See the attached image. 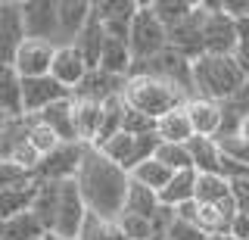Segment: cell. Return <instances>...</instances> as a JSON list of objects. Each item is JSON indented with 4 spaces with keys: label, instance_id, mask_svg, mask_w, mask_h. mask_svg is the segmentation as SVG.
Returning <instances> with one entry per match:
<instances>
[{
    "label": "cell",
    "instance_id": "ac0fdd59",
    "mask_svg": "<svg viewBox=\"0 0 249 240\" xmlns=\"http://www.w3.org/2000/svg\"><path fill=\"white\" fill-rule=\"evenodd\" d=\"M41 125H47L62 144H78V131H75V100H59V103L47 106L41 115H35Z\"/></svg>",
    "mask_w": 249,
    "mask_h": 240
},
{
    "label": "cell",
    "instance_id": "4fadbf2b",
    "mask_svg": "<svg viewBox=\"0 0 249 240\" xmlns=\"http://www.w3.org/2000/svg\"><path fill=\"white\" fill-rule=\"evenodd\" d=\"M137 10H140L137 0H97L93 3V16L103 22L106 35L122 37V41L131 37V25H134Z\"/></svg>",
    "mask_w": 249,
    "mask_h": 240
},
{
    "label": "cell",
    "instance_id": "e575fe53",
    "mask_svg": "<svg viewBox=\"0 0 249 240\" xmlns=\"http://www.w3.org/2000/svg\"><path fill=\"white\" fill-rule=\"evenodd\" d=\"M78 240H128V237H124V231L119 228V222H115V219H103V215H93L90 212Z\"/></svg>",
    "mask_w": 249,
    "mask_h": 240
},
{
    "label": "cell",
    "instance_id": "30bf717a",
    "mask_svg": "<svg viewBox=\"0 0 249 240\" xmlns=\"http://www.w3.org/2000/svg\"><path fill=\"white\" fill-rule=\"evenodd\" d=\"M28 41L25 32V16H22V3L16 0H0V63L13 66L19 47Z\"/></svg>",
    "mask_w": 249,
    "mask_h": 240
},
{
    "label": "cell",
    "instance_id": "277c9868",
    "mask_svg": "<svg viewBox=\"0 0 249 240\" xmlns=\"http://www.w3.org/2000/svg\"><path fill=\"white\" fill-rule=\"evenodd\" d=\"M131 75H150V78H159V81L171 84V88H178L187 97V103L196 97L193 59H187L184 53H178V50H171V47L162 50V53H156V56H150V59H140V63H134ZM131 75H128V78H131Z\"/></svg>",
    "mask_w": 249,
    "mask_h": 240
},
{
    "label": "cell",
    "instance_id": "52a82bcc",
    "mask_svg": "<svg viewBox=\"0 0 249 240\" xmlns=\"http://www.w3.org/2000/svg\"><path fill=\"white\" fill-rule=\"evenodd\" d=\"M128 44H131V53H134V63L168 50V28L159 22V16L153 13L150 3H140V10L134 16V25H131Z\"/></svg>",
    "mask_w": 249,
    "mask_h": 240
},
{
    "label": "cell",
    "instance_id": "e0dca14e",
    "mask_svg": "<svg viewBox=\"0 0 249 240\" xmlns=\"http://www.w3.org/2000/svg\"><path fill=\"white\" fill-rule=\"evenodd\" d=\"M90 66L88 59L81 56V50L75 47V44H62V47L56 50V59H53V78H56L59 84H66L69 91H75L78 84H81L84 78H88Z\"/></svg>",
    "mask_w": 249,
    "mask_h": 240
},
{
    "label": "cell",
    "instance_id": "4316f807",
    "mask_svg": "<svg viewBox=\"0 0 249 240\" xmlns=\"http://www.w3.org/2000/svg\"><path fill=\"white\" fill-rule=\"evenodd\" d=\"M100 69H106V72H112V75L128 78L131 69H134V53H131V44L122 41V37H106L103 56H100Z\"/></svg>",
    "mask_w": 249,
    "mask_h": 240
},
{
    "label": "cell",
    "instance_id": "d6a6232c",
    "mask_svg": "<svg viewBox=\"0 0 249 240\" xmlns=\"http://www.w3.org/2000/svg\"><path fill=\"white\" fill-rule=\"evenodd\" d=\"M159 209H162L159 193L150 190V187H143V184H137V181H131L128 200H124V212L143 215V219H156V215H159Z\"/></svg>",
    "mask_w": 249,
    "mask_h": 240
},
{
    "label": "cell",
    "instance_id": "9c48e42d",
    "mask_svg": "<svg viewBox=\"0 0 249 240\" xmlns=\"http://www.w3.org/2000/svg\"><path fill=\"white\" fill-rule=\"evenodd\" d=\"M22 16H25L28 37L50 41L62 47L59 37V0H22Z\"/></svg>",
    "mask_w": 249,
    "mask_h": 240
},
{
    "label": "cell",
    "instance_id": "6da1fadb",
    "mask_svg": "<svg viewBox=\"0 0 249 240\" xmlns=\"http://www.w3.org/2000/svg\"><path fill=\"white\" fill-rule=\"evenodd\" d=\"M75 181H78V190H81L84 203H88L93 215L119 222V215L124 212L128 187H131V175L122 166H115L109 156H103L97 147H88Z\"/></svg>",
    "mask_w": 249,
    "mask_h": 240
},
{
    "label": "cell",
    "instance_id": "7c38bea8",
    "mask_svg": "<svg viewBox=\"0 0 249 240\" xmlns=\"http://www.w3.org/2000/svg\"><path fill=\"white\" fill-rule=\"evenodd\" d=\"M56 44L50 41H37V37H28L19 47L13 59V69L22 75V78H44V75L53 72V59H56Z\"/></svg>",
    "mask_w": 249,
    "mask_h": 240
},
{
    "label": "cell",
    "instance_id": "5b68a950",
    "mask_svg": "<svg viewBox=\"0 0 249 240\" xmlns=\"http://www.w3.org/2000/svg\"><path fill=\"white\" fill-rule=\"evenodd\" d=\"M206 10V22H202V50L212 56H233L240 47L237 35V19L224 13L221 0H202Z\"/></svg>",
    "mask_w": 249,
    "mask_h": 240
},
{
    "label": "cell",
    "instance_id": "836d02e7",
    "mask_svg": "<svg viewBox=\"0 0 249 240\" xmlns=\"http://www.w3.org/2000/svg\"><path fill=\"white\" fill-rule=\"evenodd\" d=\"M175 178V172H171L168 166H162L159 159H146V162H140V166L131 172V181H137V184H143V187H150L156 193H162L168 187V181Z\"/></svg>",
    "mask_w": 249,
    "mask_h": 240
},
{
    "label": "cell",
    "instance_id": "5bb4252c",
    "mask_svg": "<svg viewBox=\"0 0 249 240\" xmlns=\"http://www.w3.org/2000/svg\"><path fill=\"white\" fill-rule=\"evenodd\" d=\"M202 22H206V10L196 3V10L190 13L184 22H178L175 28H168V47L184 53L187 59H199L202 53Z\"/></svg>",
    "mask_w": 249,
    "mask_h": 240
},
{
    "label": "cell",
    "instance_id": "74e56055",
    "mask_svg": "<svg viewBox=\"0 0 249 240\" xmlns=\"http://www.w3.org/2000/svg\"><path fill=\"white\" fill-rule=\"evenodd\" d=\"M119 228L124 231L128 240H162L156 234L153 219H143V215H134V212H122L119 215Z\"/></svg>",
    "mask_w": 249,
    "mask_h": 240
},
{
    "label": "cell",
    "instance_id": "681fc988",
    "mask_svg": "<svg viewBox=\"0 0 249 240\" xmlns=\"http://www.w3.org/2000/svg\"><path fill=\"white\" fill-rule=\"evenodd\" d=\"M44 240H72V237H62V234H53V231H50V234H47Z\"/></svg>",
    "mask_w": 249,
    "mask_h": 240
},
{
    "label": "cell",
    "instance_id": "bcb514c9",
    "mask_svg": "<svg viewBox=\"0 0 249 240\" xmlns=\"http://www.w3.org/2000/svg\"><path fill=\"white\" fill-rule=\"evenodd\" d=\"M231 237H237V240H249V215H246V212H237V215H233Z\"/></svg>",
    "mask_w": 249,
    "mask_h": 240
},
{
    "label": "cell",
    "instance_id": "ee69618b",
    "mask_svg": "<svg viewBox=\"0 0 249 240\" xmlns=\"http://www.w3.org/2000/svg\"><path fill=\"white\" fill-rule=\"evenodd\" d=\"M231 187H233V200H237V209L249 215V175L237 178V181H231Z\"/></svg>",
    "mask_w": 249,
    "mask_h": 240
},
{
    "label": "cell",
    "instance_id": "7402d4cb",
    "mask_svg": "<svg viewBox=\"0 0 249 240\" xmlns=\"http://www.w3.org/2000/svg\"><path fill=\"white\" fill-rule=\"evenodd\" d=\"M196 181H199L196 168H190V172H175V178L168 181V187L159 193L162 206L181 209L187 203H193V200H196Z\"/></svg>",
    "mask_w": 249,
    "mask_h": 240
},
{
    "label": "cell",
    "instance_id": "ffe728a7",
    "mask_svg": "<svg viewBox=\"0 0 249 240\" xmlns=\"http://www.w3.org/2000/svg\"><path fill=\"white\" fill-rule=\"evenodd\" d=\"M0 110H3V119H25L22 75L13 66H0Z\"/></svg>",
    "mask_w": 249,
    "mask_h": 240
},
{
    "label": "cell",
    "instance_id": "ab89813d",
    "mask_svg": "<svg viewBox=\"0 0 249 240\" xmlns=\"http://www.w3.org/2000/svg\"><path fill=\"white\" fill-rule=\"evenodd\" d=\"M31 119H35V115H31ZM28 144L35 147V150H37V156L44 159V156H50V153L56 150V147H59L62 141H59V137L53 134V131L47 128V125H41V122L35 119V125H31V137H28Z\"/></svg>",
    "mask_w": 249,
    "mask_h": 240
},
{
    "label": "cell",
    "instance_id": "b9f144b4",
    "mask_svg": "<svg viewBox=\"0 0 249 240\" xmlns=\"http://www.w3.org/2000/svg\"><path fill=\"white\" fill-rule=\"evenodd\" d=\"M28 181H37L35 172L16 166V162H0V187H16V184H28Z\"/></svg>",
    "mask_w": 249,
    "mask_h": 240
},
{
    "label": "cell",
    "instance_id": "d6986e66",
    "mask_svg": "<svg viewBox=\"0 0 249 240\" xmlns=\"http://www.w3.org/2000/svg\"><path fill=\"white\" fill-rule=\"evenodd\" d=\"M93 16V3L88 0H59V37L62 44H75Z\"/></svg>",
    "mask_w": 249,
    "mask_h": 240
},
{
    "label": "cell",
    "instance_id": "44dd1931",
    "mask_svg": "<svg viewBox=\"0 0 249 240\" xmlns=\"http://www.w3.org/2000/svg\"><path fill=\"white\" fill-rule=\"evenodd\" d=\"M187 112H190L193 131H196L199 137H218V131H221V103H218V100L193 97L190 103H187Z\"/></svg>",
    "mask_w": 249,
    "mask_h": 240
},
{
    "label": "cell",
    "instance_id": "2e32d148",
    "mask_svg": "<svg viewBox=\"0 0 249 240\" xmlns=\"http://www.w3.org/2000/svg\"><path fill=\"white\" fill-rule=\"evenodd\" d=\"M124 88H128V78L112 75V72H106V69H90L88 78H84V81L72 91V97H75V100H93V103H106L109 97L124 94Z\"/></svg>",
    "mask_w": 249,
    "mask_h": 240
},
{
    "label": "cell",
    "instance_id": "484cf974",
    "mask_svg": "<svg viewBox=\"0 0 249 240\" xmlns=\"http://www.w3.org/2000/svg\"><path fill=\"white\" fill-rule=\"evenodd\" d=\"M190 156H193V168L199 175H221V147H218L215 137H193L190 144Z\"/></svg>",
    "mask_w": 249,
    "mask_h": 240
},
{
    "label": "cell",
    "instance_id": "f6af8a7d",
    "mask_svg": "<svg viewBox=\"0 0 249 240\" xmlns=\"http://www.w3.org/2000/svg\"><path fill=\"white\" fill-rule=\"evenodd\" d=\"M221 6L231 19H246L249 16V0H221Z\"/></svg>",
    "mask_w": 249,
    "mask_h": 240
},
{
    "label": "cell",
    "instance_id": "7bdbcfd3",
    "mask_svg": "<svg viewBox=\"0 0 249 240\" xmlns=\"http://www.w3.org/2000/svg\"><path fill=\"white\" fill-rule=\"evenodd\" d=\"M156 128H159V122L150 119V115L137 112L128 106V115H124V131L128 134H156Z\"/></svg>",
    "mask_w": 249,
    "mask_h": 240
},
{
    "label": "cell",
    "instance_id": "816d5d0a",
    "mask_svg": "<svg viewBox=\"0 0 249 240\" xmlns=\"http://www.w3.org/2000/svg\"><path fill=\"white\" fill-rule=\"evenodd\" d=\"M240 134H243V137H249V119L243 122V131H240Z\"/></svg>",
    "mask_w": 249,
    "mask_h": 240
},
{
    "label": "cell",
    "instance_id": "8d00e7d4",
    "mask_svg": "<svg viewBox=\"0 0 249 240\" xmlns=\"http://www.w3.org/2000/svg\"><path fill=\"white\" fill-rule=\"evenodd\" d=\"M156 159L162 162V166H168L171 172H190L193 168V156H190V147L187 144H159V150H156Z\"/></svg>",
    "mask_w": 249,
    "mask_h": 240
},
{
    "label": "cell",
    "instance_id": "f1b7e54d",
    "mask_svg": "<svg viewBox=\"0 0 249 240\" xmlns=\"http://www.w3.org/2000/svg\"><path fill=\"white\" fill-rule=\"evenodd\" d=\"M44 237L47 228L35 212H19L13 219H3V228H0V240H44Z\"/></svg>",
    "mask_w": 249,
    "mask_h": 240
},
{
    "label": "cell",
    "instance_id": "83f0119b",
    "mask_svg": "<svg viewBox=\"0 0 249 240\" xmlns=\"http://www.w3.org/2000/svg\"><path fill=\"white\" fill-rule=\"evenodd\" d=\"M59 190H62V181H41V190H37V200L31 206V212L41 219V224L50 231H56V219H59Z\"/></svg>",
    "mask_w": 249,
    "mask_h": 240
},
{
    "label": "cell",
    "instance_id": "c3c4849f",
    "mask_svg": "<svg viewBox=\"0 0 249 240\" xmlns=\"http://www.w3.org/2000/svg\"><path fill=\"white\" fill-rule=\"evenodd\" d=\"M237 35H240V44H249V16L237 19Z\"/></svg>",
    "mask_w": 249,
    "mask_h": 240
},
{
    "label": "cell",
    "instance_id": "d590c367",
    "mask_svg": "<svg viewBox=\"0 0 249 240\" xmlns=\"http://www.w3.org/2000/svg\"><path fill=\"white\" fill-rule=\"evenodd\" d=\"M150 6L165 28H175L178 22H184L196 10V3H190V0H150Z\"/></svg>",
    "mask_w": 249,
    "mask_h": 240
},
{
    "label": "cell",
    "instance_id": "60d3db41",
    "mask_svg": "<svg viewBox=\"0 0 249 240\" xmlns=\"http://www.w3.org/2000/svg\"><path fill=\"white\" fill-rule=\"evenodd\" d=\"M165 240H209V234L199 228L196 222L175 215V222H171V224H168V231H165Z\"/></svg>",
    "mask_w": 249,
    "mask_h": 240
},
{
    "label": "cell",
    "instance_id": "f546056e",
    "mask_svg": "<svg viewBox=\"0 0 249 240\" xmlns=\"http://www.w3.org/2000/svg\"><path fill=\"white\" fill-rule=\"evenodd\" d=\"M106 28H103V22H100L97 16H90L88 22V28H84L81 35H78V41H75V47L81 50V56L88 59V66L90 69H100V56H103V47H106Z\"/></svg>",
    "mask_w": 249,
    "mask_h": 240
},
{
    "label": "cell",
    "instance_id": "8992f818",
    "mask_svg": "<svg viewBox=\"0 0 249 240\" xmlns=\"http://www.w3.org/2000/svg\"><path fill=\"white\" fill-rule=\"evenodd\" d=\"M159 144H162L159 134H128V131H122V134H115L112 141H106L103 147H97V150L131 175L140 162H146V159L156 156Z\"/></svg>",
    "mask_w": 249,
    "mask_h": 240
},
{
    "label": "cell",
    "instance_id": "f907efd6",
    "mask_svg": "<svg viewBox=\"0 0 249 240\" xmlns=\"http://www.w3.org/2000/svg\"><path fill=\"white\" fill-rule=\"evenodd\" d=\"M209 240H237V237H231V234H215V237H209Z\"/></svg>",
    "mask_w": 249,
    "mask_h": 240
},
{
    "label": "cell",
    "instance_id": "4dcf8cb0",
    "mask_svg": "<svg viewBox=\"0 0 249 240\" xmlns=\"http://www.w3.org/2000/svg\"><path fill=\"white\" fill-rule=\"evenodd\" d=\"M31 125H35L31 115H25V119H3V125H0V156L10 159L19 147H25L31 137Z\"/></svg>",
    "mask_w": 249,
    "mask_h": 240
},
{
    "label": "cell",
    "instance_id": "f35d334b",
    "mask_svg": "<svg viewBox=\"0 0 249 240\" xmlns=\"http://www.w3.org/2000/svg\"><path fill=\"white\" fill-rule=\"evenodd\" d=\"M218 147H221V153L228 156L231 162H237V166L249 168V137L243 134H233V137H215Z\"/></svg>",
    "mask_w": 249,
    "mask_h": 240
},
{
    "label": "cell",
    "instance_id": "1f68e13d",
    "mask_svg": "<svg viewBox=\"0 0 249 240\" xmlns=\"http://www.w3.org/2000/svg\"><path fill=\"white\" fill-rule=\"evenodd\" d=\"M233 200V187L224 175H199L196 181V203H209V206H221Z\"/></svg>",
    "mask_w": 249,
    "mask_h": 240
},
{
    "label": "cell",
    "instance_id": "7a4b0ae2",
    "mask_svg": "<svg viewBox=\"0 0 249 240\" xmlns=\"http://www.w3.org/2000/svg\"><path fill=\"white\" fill-rule=\"evenodd\" d=\"M193 81H196V97H209V100L224 103L249 81V75L240 69V63L233 56L202 53L199 59H193Z\"/></svg>",
    "mask_w": 249,
    "mask_h": 240
},
{
    "label": "cell",
    "instance_id": "8fae6325",
    "mask_svg": "<svg viewBox=\"0 0 249 240\" xmlns=\"http://www.w3.org/2000/svg\"><path fill=\"white\" fill-rule=\"evenodd\" d=\"M88 215H90V209H88V203H84L81 190H78V181H62V190H59V219H56V231H53V234L78 240V237H81L84 222H88Z\"/></svg>",
    "mask_w": 249,
    "mask_h": 240
},
{
    "label": "cell",
    "instance_id": "cb8c5ba5",
    "mask_svg": "<svg viewBox=\"0 0 249 240\" xmlns=\"http://www.w3.org/2000/svg\"><path fill=\"white\" fill-rule=\"evenodd\" d=\"M41 190V181H28V184H16V187H0V209L3 219H13L19 212H31Z\"/></svg>",
    "mask_w": 249,
    "mask_h": 240
},
{
    "label": "cell",
    "instance_id": "7dc6e473",
    "mask_svg": "<svg viewBox=\"0 0 249 240\" xmlns=\"http://www.w3.org/2000/svg\"><path fill=\"white\" fill-rule=\"evenodd\" d=\"M233 59H237V63H240V69H243V72L249 75V44H240V47H237V53H233Z\"/></svg>",
    "mask_w": 249,
    "mask_h": 240
},
{
    "label": "cell",
    "instance_id": "3957f363",
    "mask_svg": "<svg viewBox=\"0 0 249 240\" xmlns=\"http://www.w3.org/2000/svg\"><path fill=\"white\" fill-rule=\"evenodd\" d=\"M124 100H128L131 110L150 115L156 122H159L162 115L187 106V97L178 88H171V84L159 81V78H150V75H131L128 88H124Z\"/></svg>",
    "mask_w": 249,
    "mask_h": 240
},
{
    "label": "cell",
    "instance_id": "603a6c76",
    "mask_svg": "<svg viewBox=\"0 0 249 240\" xmlns=\"http://www.w3.org/2000/svg\"><path fill=\"white\" fill-rule=\"evenodd\" d=\"M100 122H103V103H93V100H75V131H78V141L90 144V147L97 144Z\"/></svg>",
    "mask_w": 249,
    "mask_h": 240
},
{
    "label": "cell",
    "instance_id": "ba28073f",
    "mask_svg": "<svg viewBox=\"0 0 249 240\" xmlns=\"http://www.w3.org/2000/svg\"><path fill=\"white\" fill-rule=\"evenodd\" d=\"M88 147L90 144H81V141H78V144H59L50 156L41 159V166L35 168V178H37V181H47V184H50V181H75Z\"/></svg>",
    "mask_w": 249,
    "mask_h": 240
},
{
    "label": "cell",
    "instance_id": "d4e9b609",
    "mask_svg": "<svg viewBox=\"0 0 249 240\" xmlns=\"http://www.w3.org/2000/svg\"><path fill=\"white\" fill-rule=\"evenodd\" d=\"M156 134H159L165 144H190L193 137H196V131H193V122H190L187 106H181V110H175L168 115H162Z\"/></svg>",
    "mask_w": 249,
    "mask_h": 240
},
{
    "label": "cell",
    "instance_id": "9a60e30c",
    "mask_svg": "<svg viewBox=\"0 0 249 240\" xmlns=\"http://www.w3.org/2000/svg\"><path fill=\"white\" fill-rule=\"evenodd\" d=\"M22 94H25V115H41L47 106L69 100L72 91L59 84L53 75H44V78H22Z\"/></svg>",
    "mask_w": 249,
    "mask_h": 240
}]
</instances>
